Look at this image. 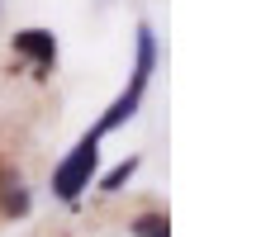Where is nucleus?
I'll use <instances>...</instances> for the list:
<instances>
[{"mask_svg":"<svg viewBox=\"0 0 261 237\" xmlns=\"http://www.w3.org/2000/svg\"><path fill=\"white\" fill-rule=\"evenodd\" d=\"M152 62H157V38H152V29H138V71H133V86H128V90L110 104V114L100 119V128L90 133V138L114 133L124 119H133V114H138V100H143V86H147V76H152Z\"/></svg>","mask_w":261,"mask_h":237,"instance_id":"f257e3e1","label":"nucleus"},{"mask_svg":"<svg viewBox=\"0 0 261 237\" xmlns=\"http://www.w3.org/2000/svg\"><path fill=\"white\" fill-rule=\"evenodd\" d=\"M95 156H100V138H90V133H86V138L71 147V156L53 171V190H57V199H76V195L90 185V176H95Z\"/></svg>","mask_w":261,"mask_h":237,"instance_id":"f03ea898","label":"nucleus"},{"mask_svg":"<svg viewBox=\"0 0 261 237\" xmlns=\"http://www.w3.org/2000/svg\"><path fill=\"white\" fill-rule=\"evenodd\" d=\"M14 52L34 57L38 67H53V57H57V43H53V34H43V29H24V34H14Z\"/></svg>","mask_w":261,"mask_h":237,"instance_id":"7ed1b4c3","label":"nucleus"},{"mask_svg":"<svg viewBox=\"0 0 261 237\" xmlns=\"http://www.w3.org/2000/svg\"><path fill=\"white\" fill-rule=\"evenodd\" d=\"M0 209L5 214H24L29 209L24 180H19V171H10V166H0Z\"/></svg>","mask_w":261,"mask_h":237,"instance_id":"20e7f679","label":"nucleus"},{"mask_svg":"<svg viewBox=\"0 0 261 237\" xmlns=\"http://www.w3.org/2000/svg\"><path fill=\"white\" fill-rule=\"evenodd\" d=\"M133 232H138V237H171V228H166L162 214H138V218H133Z\"/></svg>","mask_w":261,"mask_h":237,"instance_id":"39448f33","label":"nucleus"},{"mask_svg":"<svg viewBox=\"0 0 261 237\" xmlns=\"http://www.w3.org/2000/svg\"><path fill=\"white\" fill-rule=\"evenodd\" d=\"M133 166H138V156H128V162H119V166L110 171V176H105V185H100V190H119V185H124V180L133 176Z\"/></svg>","mask_w":261,"mask_h":237,"instance_id":"423d86ee","label":"nucleus"}]
</instances>
